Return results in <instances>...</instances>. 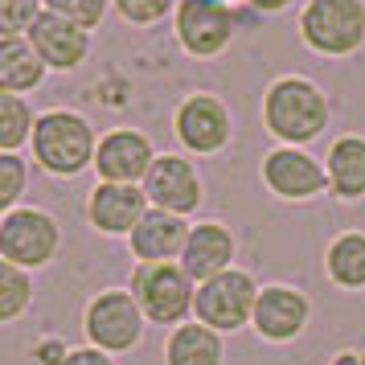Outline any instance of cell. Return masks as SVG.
<instances>
[{
	"mask_svg": "<svg viewBox=\"0 0 365 365\" xmlns=\"http://www.w3.org/2000/svg\"><path fill=\"white\" fill-rule=\"evenodd\" d=\"M329 95L312 83V78H299V74H283L267 86L263 95V123L267 132L283 140L287 148L299 144H312L316 135L329 128Z\"/></svg>",
	"mask_w": 365,
	"mask_h": 365,
	"instance_id": "obj_1",
	"label": "cell"
},
{
	"mask_svg": "<svg viewBox=\"0 0 365 365\" xmlns=\"http://www.w3.org/2000/svg\"><path fill=\"white\" fill-rule=\"evenodd\" d=\"M95 152H99L95 128L78 111H62L58 107V111L37 115L34 156L50 177H78L83 168L95 165Z\"/></svg>",
	"mask_w": 365,
	"mask_h": 365,
	"instance_id": "obj_2",
	"label": "cell"
},
{
	"mask_svg": "<svg viewBox=\"0 0 365 365\" xmlns=\"http://www.w3.org/2000/svg\"><path fill=\"white\" fill-rule=\"evenodd\" d=\"M304 46L324 58H349L365 46V0H308L299 13Z\"/></svg>",
	"mask_w": 365,
	"mask_h": 365,
	"instance_id": "obj_3",
	"label": "cell"
},
{
	"mask_svg": "<svg viewBox=\"0 0 365 365\" xmlns=\"http://www.w3.org/2000/svg\"><path fill=\"white\" fill-rule=\"evenodd\" d=\"M132 296L148 316V324L181 329L185 316L197 304V283L189 279L181 263H140L132 271Z\"/></svg>",
	"mask_w": 365,
	"mask_h": 365,
	"instance_id": "obj_4",
	"label": "cell"
},
{
	"mask_svg": "<svg viewBox=\"0 0 365 365\" xmlns=\"http://www.w3.org/2000/svg\"><path fill=\"white\" fill-rule=\"evenodd\" d=\"M144 324L148 316L140 308V299L132 292H119V287H107L86 304L83 312V329L86 341L103 353H128L144 341Z\"/></svg>",
	"mask_w": 365,
	"mask_h": 365,
	"instance_id": "obj_5",
	"label": "cell"
},
{
	"mask_svg": "<svg viewBox=\"0 0 365 365\" xmlns=\"http://www.w3.org/2000/svg\"><path fill=\"white\" fill-rule=\"evenodd\" d=\"M58 247H62V230L53 214L46 210H13V214L0 217V255L4 263L25 267V271H37V267H50L58 259Z\"/></svg>",
	"mask_w": 365,
	"mask_h": 365,
	"instance_id": "obj_6",
	"label": "cell"
},
{
	"mask_svg": "<svg viewBox=\"0 0 365 365\" xmlns=\"http://www.w3.org/2000/svg\"><path fill=\"white\" fill-rule=\"evenodd\" d=\"M259 283L250 271H238L230 267L226 275H217L210 283H197V304H193V316L201 324H210L214 332H234L255 320V304H259Z\"/></svg>",
	"mask_w": 365,
	"mask_h": 365,
	"instance_id": "obj_7",
	"label": "cell"
},
{
	"mask_svg": "<svg viewBox=\"0 0 365 365\" xmlns=\"http://www.w3.org/2000/svg\"><path fill=\"white\" fill-rule=\"evenodd\" d=\"M238 17L226 0H181L177 4V41L193 58H217L230 50Z\"/></svg>",
	"mask_w": 365,
	"mask_h": 365,
	"instance_id": "obj_8",
	"label": "cell"
},
{
	"mask_svg": "<svg viewBox=\"0 0 365 365\" xmlns=\"http://www.w3.org/2000/svg\"><path fill=\"white\" fill-rule=\"evenodd\" d=\"M173 132L181 140L189 152H197V156H214L230 144L234 135V119H230V107L210 95V91H197V95H189V99L177 107V115H173Z\"/></svg>",
	"mask_w": 365,
	"mask_h": 365,
	"instance_id": "obj_9",
	"label": "cell"
},
{
	"mask_svg": "<svg viewBox=\"0 0 365 365\" xmlns=\"http://www.w3.org/2000/svg\"><path fill=\"white\" fill-rule=\"evenodd\" d=\"M263 185L279 201H312L329 189V173L316 156L283 144L263 156Z\"/></svg>",
	"mask_w": 365,
	"mask_h": 365,
	"instance_id": "obj_10",
	"label": "cell"
},
{
	"mask_svg": "<svg viewBox=\"0 0 365 365\" xmlns=\"http://www.w3.org/2000/svg\"><path fill=\"white\" fill-rule=\"evenodd\" d=\"M152 165H156V152L152 140L135 128H115L99 140L95 152V168H99V181L107 185H140L148 181Z\"/></svg>",
	"mask_w": 365,
	"mask_h": 365,
	"instance_id": "obj_11",
	"label": "cell"
},
{
	"mask_svg": "<svg viewBox=\"0 0 365 365\" xmlns=\"http://www.w3.org/2000/svg\"><path fill=\"white\" fill-rule=\"evenodd\" d=\"M308 320H312V304L304 292L296 287H287V283H271L259 292V304H255V320H250V329L259 332L263 341H296L304 336L308 329Z\"/></svg>",
	"mask_w": 365,
	"mask_h": 365,
	"instance_id": "obj_12",
	"label": "cell"
},
{
	"mask_svg": "<svg viewBox=\"0 0 365 365\" xmlns=\"http://www.w3.org/2000/svg\"><path fill=\"white\" fill-rule=\"evenodd\" d=\"M144 193H148L152 210L185 217L201 205V177H197V168H193V160L165 152V156H156L148 181H144Z\"/></svg>",
	"mask_w": 365,
	"mask_h": 365,
	"instance_id": "obj_13",
	"label": "cell"
},
{
	"mask_svg": "<svg viewBox=\"0 0 365 365\" xmlns=\"http://www.w3.org/2000/svg\"><path fill=\"white\" fill-rule=\"evenodd\" d=\"M152 210L144 185H107L99 181L86 197V217L99 234H128L144 222V214Z\"/></svg>",
	"mask_w": 365,
	"mask_h": 365,
	"instance_id": "obj_14",
	"label": "cell"
},
{
	"mask_svg": "<svg viewBox=\"0 0 365 365\" xmlns=\"http://www.w3.org/2000/svg\"><path fill=\"white\" fill-rule=\"evenodd\" d=\"M29 46L50 70H78L91 53V29L58 17V13H41L29 29Z\"/></svg>",
	"mask_w": 365,
	"mask_h": 365,
	"instance_id": "obj_15",
	"label": "cell"
},
{
	"mask_svg": "<svg viewBox=\"0 0 365 365\" xmlns=\"http://www.w3.org/2000/svg\"><path fill=\"white\" fill-rule=\"evenodd\" d=\"M234 234L222 226V222H197L189 230V242H185V255H181V267L189 271L193 283H210L217 275H226L234 267Z\"/></svg>",
	"mask_w": 365,
	"mask_h": 365,
	"instance_id": "obj_16",
	"label": "cell"
},
{
	"mask_svg": "<svg viewBox=\"0 0 365 365\" xmlns=\"http://www.w3.org/2000/svg\"><path fill=\"white\" fill-rule=\"evenodd\" d=\"M189 222L177 214H165V210H148L144 222L132 230V255L140 263H173L185 255V242H189Z\"/></svg>",
	"mask_w": 365,
	"mask_h": 365,
	"instance_id": "obj_17",
	"label": "cell"
},
{
	"mask_svg": "<svg viewBox=\"0 0 365 365\" xmlns=\"http://www.w3.org/2000/svg\"><path fill=\"white\" fill-rule=\"evenodd\" d=\"M324 160H329L324 173H329L332 197L341 201L365 197V135H336Z\"/></svg>",
	"mask_w": 365,
	"mask_h": 365,
	"instance_id": "obj_18",
	"label": "cell"
},
{
	"mask_svg": "<svg viewBox=\"0 0 365 365\" xmlns=\"http://www.w3.org/2000/svg\"><path fill=\"white\" fill-rule=\"evenodd\" d=\"M226 361V345H222V332H214L210 324H181V329L168 332L165 345V365H222Z\"/></svg>",
	"mask_w": 365,
	"mask_h": 365,
	"instance_id": "obj_19",
	"label": "cell"
},
{
	"mask_svg": "<svg viewBox=\"0 0 365 365\" xmlns=\"http://www.w3.org/2000/svg\"><path fill=\"white\" fill-rule=\"evenodd\" d=\"M46 62L37 58V50L29 46V37H4L0 41V91L4 95H21L34 91L46 78Z\"/></svg>",
	"mask_w": 365,
	"mask_h": 365,
	"instance_id": "obj_20",
	"label": "cell"
},
{
	"mask_svg": "<svg viewBox=\"0 0 365 365\" xmlns=\"http://www.w3.org/2000/svg\"><path fill=\"white\" fill-rule=\"evenodd\" d=\"M324 271L336 287L345 292H365V234L345 230L336 234L324 250Z\"/></svg>",
	"mask_w": 365,
	"mask_h": 365,
	"instance_id": "obj_21",
	"label": "cell"
},
{
	"mask_svg": "<svg viewBox=\"0 0 365 365\" xmlns=\"http://www.w3.org/2000/svg\"><path fill=\"white\" fill-rule=\"evenodd\" d=\"M34 107L21 99V95H0V148L17 152L25 140H34Z\"/></svg>",
	"mask_w": 365,
	"mask_h": 365,
	"instance_id": "obj_22",
	"label": "cell"
},
{
	"mask_svg": "<svg viewBox=\"0 0 365 365\" xmlns=\"http://www.w3.org/2000/svg\"><path fill=\"white\" fill-rule=\"evenodd\" d=\"M29 304H34V279H29V271L0 259V320L13 324Z\"/></svg>",
	"mask_w": 365,
	"mask_h": 365,
	"instance_id": "obj_23",
	"label": "cell"
},
{
	"mask_svg": "<svg viewBox=\"0 0 365 365\" xmlns=\"http://www.w3.org/2000/svg\"><path fill=\"white\" fill-rule=\"evenodd\" d=\"M25 181H29L25 160H21L17 152H4V156H0V210H4V214L17 210L21 193H25Z\"/></svg>",
	"mask_w": 365,
	"mask_h": 365,
	"instance_id": "obj_24",
	"label": "cell"
},
{
	"mask_svg": "<svg viewBox=\"0 0 365 365\" xmlns=\"http://www.w3.org/2000/svg\"><path fill=\"white\" fill-rule=\"evenodd\" d=\"M107 4L111 0H46V13H58V17L74 21L83 29H95L107 17Z\"/></svg>",
	"mask_w": 365,
	"mask_h": 365,
	"instance_id": "obj_25",
	"label": "cell"
},
{
	"mask_svg": "<svg viewBox=\"0 0 365 365\" xmlns=\"http://www.w3.org/2000/svg\"><path fill=\"white\" fill-rule=\"evenodd\" d=\"M37 13V0H0V34L4 37H29Z\"/></svg>",
	"mask_w": 365,
	"mask_h": 365,
	"instance_id": "obj_26",
	"label": "cell"
},
{
	"mask_svg": "<svg viewBox=\"0 0 365 365\" xmlns=\"http://www.w3.org/2000/svg\"><path fill=\"white\" fill-rule=\"evenodd\" d=\"M128 25H156L173 13V0H111Z\"/></svg>",
	"mask_w": 365,
	"mask_h": 365,
	"instance_id": "obj_27",
	"label": "cell"
},
{
	"mask_svg": "<svg viewBox=\"0 0 365 365\" xmlns=\"http://www.w3.org/2000/svg\"><path fill=\"white\" fill-rule=\"evenodd\" d=\"M34 357H37V365H62L70 357V349L62 341H37Z\"/></svg>",
	"mask_w": 365,
	"mask_h": 365,
	"instance_id": "obj_28",
	"label": "cell"
},
{
	"mask_svg": "<svg viewBox=\"0 0 365 365\" xmlns=\"http://www.w3.org/2000/svg\"><path fill=\"white\" fill-rule=\"evenodd\" d=\"M62 365H115L103 349H95V345H86V349H70V357Z\"/></svg>",
	"mask_w": 365,
	"mask_h": 365,
	"instance_id": "obj_29",
	"label": "cell"
},
{
	"mask_svg": "<svg viewBox=\"0 0 365 365\" xmlns=\"http://www.w3.org/2000/svg\"><path fill=\"white\" fill-rule=\"evenodd\" d=\"M250 4H255L259 13H283V9H287L292 0H250Z\"/></svg>",
	"mask_w": 365,
	"mask_h": 365,
	"instance_id": "obj_30",
	"label": "cell"
}]
</instances>
